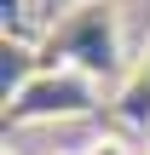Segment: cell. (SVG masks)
<instances>
[{
    "mask_svg": "<svg viewBox=\"0 0 150 155\" xmlns=\"http://www.w3.org/2000/svg\"><path fill=\"white\" fill-rule=\"evenodd\" d=\"M81 155H139V150H133L121 132H98V138H87V144H81Z\"/></svg>",
    "mask_w": 150,
    "mask_h": 155,
    "instance_id": "7a4b0ae2",
    "label": "cell"
},
{
    "mask_svg": "<svg viewBox=\"0 0 150 155\" xmlns=\"http://www.w3.org/2000/svg\"><path fill=\"white\" fill-rule=\"evenodd\" d=\"M52 155H81V150H52Z\"/></svg>",
    "mask_w": 150,
    "mask_h": 155,
    "instance_id": "3957f363",
    "label": "cell"
},
{
    "mask_svg": "<svg viewBox=\"0 0 150 155\" xmlns=\"http://www.w3.org/2000/svg\"><path fill=\"white\" fill-rule=\"evenodd\" d=\"M145 155H150V150H145Z\"/></svg>",
    "mask_w": 150,
    "mask_h": 155,
    "instance_id": "5b68a950",
    "label": "cell"
},
{
    "mask_svg": "<svg viewBox=\"0 0 150 155\" xmlns=\"http://www.w3.org/2000/svg\"><path fill=\"white\" fill-rule=\"evenodd\" d=\"M98 104V81L75 63H58V69H40L35 81L17 86V98L6 104L12 121H75Z\"/></svg>",
    "mask_w": 150,
    "mask_h": 155,
    "instance_id": "6da1fadb",
    "label": "cell"
},
{
    "mask_svg": "<svg viewBox=\"0 0 150 155\" xmlns=\"http://www.w3.org/2000/svg\"><path fill=\"white\" fill-rule=\"evenodd\" d=\"M6 155H12V150H6Z\"/></svg>",
    "mask_w": 150,
    "mask_h": 155,
    "instance_id": "277c9868",
    "label": "cell"
}]
</instances>
